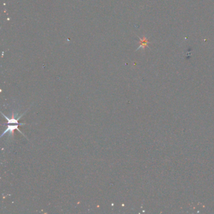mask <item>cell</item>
Returning a JSON list of instances; mask_svg holds the SVG:
<instances>
[{"label": "cell", "mask_w": 214, "mask_h": 214, "mask_svg": "<svg viewBox=\"0 0 214 214\" xmlns=\"http://www.w3.org/2000/svg\"><path fill=\"white\" fill-rule=\"evenodd\" d=\"M23 124H15V125H11V124H9L8 126V128H7V129H6V130L4 131V132L3 133V135H1V136H3V135H5L6 134V132H10V133H11V135H13V131H14V130H15V129H17V130H18L19 132H20L21 133H22V135H23V132H22V131H21L20 130V129L18 128V126H19V125H23Z\"/></svg>", "instance_id": "cell-1"}, {"label": "cell", "mask_w": 214, "mask_h": 214, "mask_svg": "<svg viewBox=\"0 0 214 214\" xmlns=\"http://www.w3.org/2000/svg\"><path fill=\"white\" fill-rule=\"evenodd\" d=\"M148 40H147L145 37H144L143 39H141V47H143L144 48L145 47H147V45H148Z\"/></svg>", "instance_id": "cell-2"}]
</instances>
